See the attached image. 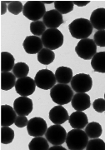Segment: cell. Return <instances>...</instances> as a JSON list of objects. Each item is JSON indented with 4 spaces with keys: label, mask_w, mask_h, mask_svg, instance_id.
<instances>
[{
    "label": "cell",
    "mask_w": 105,
    "mask_h": 150,
    "mask_svg": "<svg viewBox=\"0 0 105 150\" xmlns=\"http://www.w3.org/2000/svg\"><path fill=\"white\" fill-rule=\"evenodd\" d=\"M46 29V26L43 23V21H36L32 22L30 23V32L33 33V35L34 36H42L43 33L45 32Z\"/></svg>",
    "instance_id": "f546056e"
},
{
    "label": "cell",
    "mask_w": 105,
    "mask_h": 150,
    "mask_svg": "<svg viewBox=\"0 0 105 150\" xmlns=\"http://www.w3.org/2000/svg\"><path fill=\"white\" fill-rule=\"evenodd\" d=\"M45 138L52 145H62L66 142L67 132L60 124H54L48 128Z\"/></svg>",
    "instance_id": "ba28073f"
},
{
    "label": "cell",
    "mask_w": 105,
    "mask_h": 150,
    "mask_svg": "<svg viewBox=\"0 0 105 150\" xmlns=\"http://www.w3.org/2000/svg\"><path fill=\"white\" fill-rule=\"evenodd\" d=\"M15 75L10 72H2L1 73V88L2 90H10L16 84Z\"/></svg>",
    "instance_id": "7402d4cb"
},
{
    "label": "cell",
    "mask_w": 105,
    "mask_h": 150,
    "mask_svg": "<svg viewBox=\"0 0 105 150\" xmlns=\"http://www.w3.org/2000/svg\"><path fill=\"white\" fill-rule=\"evenodd\" d=\"M74 90L68 84L58 83L52 87L50 90V96L53 102L58 105L68 104L72 101Z\"/></svg>",
    "instance_id": "3957f363"
},
{
    "label": "cell",
    "mask_w": 105,
    "mask_h": 150,
    "mask_svg": "<svg viewBox=\"0 0 105 150\" xmlns=\"http://www.w3.org/2000/svg\"><path fill=\"white\" fill-rule=\"evenodd\" d=\"M17 112L10 105L1 106V126H11L15 123Z\"/></svg>",
    "instance_id": "e0dca14e"
},
{
    "label": "cell",
    "mask_w": 105,
    "mask_h": 150,
    "mask_svg": "<svg viewBox=\"0 0 105 150\" xmlns=\"http://www.w3.org/2000/svg\"><path fill=\"white\" fill-rule=\"evenodd\" d=\"M70 126L73 129H84L89 123V118L83 111H76L71 113L68 118Z\"/></svg>",
    "instance_id": "ac0fdd59"
},
{
    "label": "cell",
    "mask_w": 105,
    "mask_h": 150,
    "mask_svg": "<svg viewBox=\"0 0 105 150\" xmlns=\"http://www.w3.org/2000/svg\"><path fill=\"white\" fill-rule=\"evenodd\" d=\"M91 66L95 72L105 74V52L96 53L91 59Z\"/></svg>",
    "instance_id": "44dd1931"
},
{
    "label": "cell",
    "mask_w": 105,
    "mask_h": 150,
    "mask_svg": "<svg viewBox=\"0 0 105 150\" xmlns=\"http://www.w3.org/2000/svg\"><path fill=\"white\" fill-rule=\"evenodd\" d=\"M42 2L44 4H52V3L54 4V2H53V1H42Z\"/></svg>",
    "instance_id": "f35d334b"
},
{
    "label": "cell",
    "mask_w": 105,
    "mask_h": 150,
    "mask_svg": "<svg viewBox=\"0 0 105 150\" xmlns=\"http://www.w3.org/2000/svg\"><path fill=\"white\" fill-rule=\"evenodd\" d=\"M94 41L97 46L105 47V30H99L95 33Z\"/></svg>",
    "instance_id": "d6a6232c"
},
{
    "label": "cell",
    "mask_w": 105,
    "mask_h": 150,
    "mask_svg": "<svg viewBox=\"0 0 105 150\" xmlns=\"http://www.w3.org/2000/svg\"><path fill=\"white\" fill-rule=\"evenodd\" d=\"M104 99H105V93H104Z\"/></svg>",
    "instance_id": "ab89813d"
},
{
    "label": "cell",
    "mask_w": 105,
    "mask_h": 150,
    "mask_svg": "<svg viewBox=\"0 0 105 150\" xmlns=\"http://www.w3.org/2000/svg\"><path fill=\"white\" fill-rule=\"evenodd\" d=\"M15 59L14 57L9 52L1 53V71L2 72H10L14 67Z\"/></svg>",
    "instance_id": "603a6c76"
},
{
    "label": "cell",
    "mask_w": 105,
    "mask_h": 150,
    "mask_svg": "<svg viewBox=\"0 0 105 150\" xmlns=\"http://www.w3.org/2000/svg\"><path fill=\"white\" fill-rule=\"evenodd\" d=\"M54 59H55L54 52L48 48H43L38 54V61L43 65H48L52 64Z\"/></svg>",
    "instance_id": "484cf974"
},
{
    "label": "cell",
    "mask_w": 105,
    "mask_h": 150,
    "mask_svg": "<svg viewBox=\"0 0 105 150\" xmlns=\"http://www.w3.org/2000/svg\"><path fill=\"white\" fill-rule=\"evenodd\" d=\"M1 13L2 14H4L6 12H7V9H8V6H7V4H6L5 1H2L1 2Z\"/></svg>",
    "instance_id": "8d00e7d4"
},
{
    "label": "cell",
    "mask_w": 105,
    "mask_h": 150,
    "mask_svg": "<svg viewBox=\"0 0 105 150\" xmlns=\"http://www.w3.org/2000/svg\"><path fill=\"white\" fill-rule=\"evenodd\" d=\"M14 139V131L9 126H2L1 128V143L9 144Z\"/></svg>",
    "instance_id": "83f0119b"
},
{
    "label": "cell",
    "mask_w": 105,
    "mask_h": 150,
    "mask_svg": "<svg viewBox=\"0 0 105 150\" xmlns=\"http://www.w3.org/2000/svg\"><path fill=\"white\" fill-rule=\"evenodd\" d=\"M75 52L79 58L84 60H90L97 53V45L94 39H82L75 47Z\"/></svg>",
    "instance_id": "8992f818"
},
{
    "label": "cell",
    "mask_w": 105,
    "mask_h": 150,
    "mask_svg": "<svg viewBox=\"0 0 105 150\" xmlns=\"http://www.w3.org/2000/svg\"><path fill=\"white\" fill-rule=\"evenodd\" d=\"M69 118L68 111L63 105H57L49 111V119L54 124H63Z\"/></svg>",
    "instance_id": "2e32d148"
},
{
    "label": "cell",
    "mask_w": 105,
    "mask_h": 150,
    "mask_svg": "<svg viewBox=\"0 0 105 150\" xmlns=\"http://www.w3.org/2000/svg\"><path fill=\"white\" fill-rule=\"evenodd\" d=\"M48 150H66V149H64L62 145H52Z\"/></svg>",
    "instance_id": "74e56055"
},
{
    "label": "cell",
    "mask_w": 105,
    "mask_h": 150,
    "mask_svg": "<svg viewBox=\"0 0 105 150\" xmlns=\"http://www.w3.org/2000/svg\"><path fill=\"white\" fill-rule=\"evenodd\" d=\"M28 120L27 118V116H23V115H18L17 116L15 120V124L18 128H24L28 125Z\"/></svg>",
    "instance_id": "e575fe53"
},
{
    "label": "cell",
    "mask_w": 105,
    "mask_h": 150,
    "mask_svg": "<svg viewBox=\"0 0 105 150\" xmlns=\"http://www.w3.org/2000/svg\"><path fill=\"white\" fill-rule=\"evenodd\" d=\"M85 133L90 139H97L102 135L103 129L100 123L97 122H91L85 127Z\"/></svg>",
    "instance_id": "d4e9b609"
},
{
    "label": "cell",
    "mask_w": 105,
    "mask_h": 150,
    "mask_svg": "<svg viewBox=\"0 0 105 150\" xmlns=\"http://www.w3.org/2000/svg\"><path fill=\"white\" fill-rule=\"evenodd\" d=\"M48 129V125L46 121L43 118H31L28 120V123L27 125V131L28 134L33 137H39L46 134Z\"/></svg>",
    "instance_id": "8fae6325"
},
{
    "label": "cell",
    "mask_w": 105,
    "mask_h": 150,
    "mask_svg": "<svg viewBox=\"0 0 105 150\" xmlns=\"http://www.w3.org/2000/svg\"><path fill=\"white\" fill-rule=\"evenodd\" d=\"M56 80L58 83L68 84L73 79V70L68 67L61 66L56 69L55 72Z\"/></svg>",
    "instance_id": "ffe728a7"
},
{
    "label": "cell",
    "mask_w": 105,
    "mask_h": 150,
    "mask_svg": "<svg viewBox=\"0 0 105 150\" xmlns=\"http://www.w3.org/2000/svg\"><path fill=\"white\" fill-rule=\"evenodd\" d=\"M71 88L76 93H87L93 87V79L90 75L86 74H79L73 77L70 82Z\"/></svg>",
    "instance_id": "9c48e42d"
},
{
    "label": "cell",
    "mask_w": 105,
    "mask_h": 150,
    "mask_svg": "<svg viewBox=\"0 0 105 150\" xmlns=\"http://www.w3.org/2000/svg\"><path fill=\"white\" fill-rule=\"evenodd\" d=\"M68 29L72 37L82 40L89 37L93 33L94 28L90 23V20L80 18L74 19L68 25Z\"/></svg>",
    "instance_id": "6da1fadb"
},
{
    "label": "cell",
    "mask_w": 105,
    "mask_h": 150,
    "mask_svg": "<svg viewBox=\"0 0 105 150\" xmlns=\"http://www.w3.org/2000/svg\"><path fill=\"white\" fill-rule=\"evenodd\" d=\"M36 86L35 80L27 76L24 78L18 79L15 84V90L18 94L28 97L34 93Z\"/></svg>",
    "instance_id": "30bf717a"
},
{
    "label": "cell",
    "mask_w": 105,
    "mask_h": 150,
    "mask_svg": "<svg viewBox=\"0 0 105 150\" xmlns=\"http://www.w3.org/2000/svg\"><path fill=\"white\" fill-rule=\"evenodd\" d=\"M43 44L46 48L55 50L63 44L64 38L58 28H48L41 37Z\"/></svg>",
    "instance_id": "5b68a950"
},
{
    "label": "cell",
    "mask_w": 105,
    "mask_h": 150,
    "mask_svg": "<svg viewBox=\"0 0 105 150\" xmlns=\"http://www.w3.org/2000/svg\"><path fill=\"white\" fill-rule=\"evenodd\" d=\"M28 73H29L28 65L25 63H23V62L17 63L13 69V74L15 75V77L18 79L27 77Z\"/></svg>",
    "instance_id": "f1b7e54d"
},
{
    "label": "cell",
    "mask_w": 105,
    "mask_h": 150,
    "mask_svg": "<svg viewBox=\"0 0 105 150\" xmlns=\"http://www.w3.org/2000/svg\"><path fill=\"white\" fill-rule=\"evenodd\" d=\"M23 13L31 21H39L45 15L46 8L42 1H28L23 6Z\"/></svg>",
    "instance_id": "277c9868"
},
{
    "label": "cell",
    "mask_w": 105,
    "mask_h": 150,
    "mask_svg": "<svg viewBox=\"0 0 105 150\" xmlns=\"http://www.w3.org/2000/svg\"><path fill=\"white\" fill-rule=\"evenodd\" d=\"M34 80L38 88L43 90L51 89L53 86L56 85L57 82L55 74L48 69L39 70L35 75Z\"/></svg>",
    "instance_id": "52a82bcc"
},
{
    "label": "cell",
    "mask_w": 105,
    "mask_h": 150,
    "mask_svg": "<svg viewBox=\"0 0 105 150\" xmlns=\"http://www.w3.org/2000/svg\"><path fill=\"white\" fill-rule=\"evenodd\" d=\"M23 47L27 54H38L43 48V44L40 38L32 35L26 37L23 43Z\"/></svg>",
    "instance_id": "4fadbf2b"
},
{
    "label": "cell",
    "mask_w": 105,
    "mask_h": 150,
    "mask_svg": "<svg viewBox=\"0 0 105 150\" xmlns=\"http://www.w3.org/2000/svg\"><path fill=\"white\" fill-rule=\"evenodd\" d=\"M33 101L29 98L21 96L13 102V108L18 115L28 116L33 111Z\"/></svg>",
    "instance_id": "7c38bea8"
},
{
    "label": "cell",
    "mask_w": 105,
    "mask_h": 150,
    "mask_svg": "<svg viewBox=\"0 0 105 150\" xmlns=\"http://www.w3.org/2000/svg\"><path fill=\"white\" fill-rule=\"evenodd\" d=\"M90 23L98 31L105 30V8H99L93 11L90 16Z\"/></svg>",
    "instance_id": "d6986e66"
},
{
    "label": "cell",
    "mask_w": 105,
    "mask_h": 150,
    "mask_svg": "<svg viewBox=\"0 0 105 150\" xmlns=\"http://www.w3.org/2000/svg\"><path fill=\"white\" fill-rule=\"evenodd\" d=\"M43 22L48 28H58L63 23V15L56 9L47 11L43 18Z\"/></svg>",
    "instance_id": "5bb4252c"
},
{
    "label": "cell",
    "mask_w": 105,
    "mask_h": 150,
    "mask_svg": "<svg viewBox=\"0 0 105 150\" xmlns=\"http://www.w3.org/2000/svg\"><path fill=\"white\" fill-rule=\"evenodd\" d=\"M87 150H105V142L99 138L91 139L86 146Z\"/></svg>",
    "instance_id": "4dcf8cb0"
},
{
    "label": "cell",
    "mask_w": 105,
    "mask_h": 150,
    "mask_svg": "<svg viewBox=\"0 0 105 150\" xmlns=\"http://www.w3.org/2000/svg\"><path fill=\"white\" fill-rule=\"evenodd\" d=\"M94 110L98 112H105V99L104 98H97L93 103Z\"/></svg>",
    "instance_id": "836d02e7"
},
{
    "label": "cell",
    "mask_w": 105,
    "mask_h": 150,
    "mask_svg": "<svg viewBox=\"0 0 105 150\" xmlns=\"http://www.w3.org/2000/svg\"><path fill=\"white\" fill-rule=\"evenodd\" d=\"M72 107L76 111H83L89 108L91 105L90 97L86 93H76L72 98Z\"/></svg>",
    "instance_id": "9a60e30c"
},
{
    "label": "cell",
    "mask_w": 105,
    "mask_h": 150,
    "mask_svg": "<svg viewBox=\"0 0 105 150\" xmlns=\"http://www.w3.org/2000/svg\"><path fill=\"white\" fill-rule=\"evenodd\" d=\"M74 5L79 6V7H84L88 5L90 3V1H73Z\"/></svg>",
    "instance_id": "d590c367"
},
{
    "label": "cell",
    "mask_w": 105,
    "mask_h": 150,
    "mask_svg": "<svg viewBox=\"0 0 105 150\" xmlns=\"http://www.w3.org/2000/svg\"><path fill=\"white\" fill-rule=\"evenodd\" d=\"M8 10L13 15H18L23 10V5L19 1H12L8 5Z\"/></svg>",
    "instance_id": "1f68e13d"
},
{
    "label": "cell",
    "mask_w": 105,
    "mask_h": 150,
    "mask_svg": "<svg viewBox=\"0 0 105 150\" xmlns=\"http://www.w3.org/2000/svg\"><path fill=\"white\" fill-rule=\"evenodd\" d=\"M28 149L30 150H48L49 149L48 141L46 138H43L42 136L34 137L30 141L28 144Z\"/></svg>",
    "instance_id": "cb8c5ba5"
},
{
    "label": "cell",
    "mask_w": 105,
    "mask_h": 150,
    "mask_svg": "<svg viewBox=\"0 0 105 150\" xmlns=\"http://www.w3.org/2000/svg\"><path fill=\"white\" fill-rule=\"evenodd\" d=\"M74 3L73 1H55L54 8L59 12L62 15L67 14L74 10Z\"/></svg>",
    "instance_id": "4316f807"
},
{
    "label": "cell",
    "mask_w": 105,
    "mask_h": 150,
    "mask_svg": "<svg viewBox=\"0 0 105 150\" xmlns=\"http://www.w3.org/2000/svg\"><path fill=\"white\" fill-rule=\"evenodd\" d=\"M89 143V136L82 129H74L67 134L66 144L68 149L83 150Z\"/></svg>",
    "instance_id": "7a4b0ae2"
}]
</instances>
